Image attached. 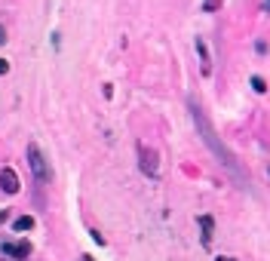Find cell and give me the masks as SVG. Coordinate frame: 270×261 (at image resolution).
Instances as JSON below:
<instances>
[{
    "label": "cell",
    "instance_id": "obj_1",
    "mask_svg": "<svg viewBox=\"0 0 270 261\" xmlns=\"http://www.w3.org/2000/svg\"><path fill=\"white\" fill-rule=\"evenodd\" d=\"M190 114H193V123H196V129H200V135H203V142L209 145V151L215 154V157H218V163L230 172V175L233 178H237L243 187L249 184V178H246V169L240 166V160H237V157H233L230 154V148L221 142V138H218V132H215L212 129V123H209V117H206V111L200 108V104H196L193 98H190Z\"/></svg>",
    "mask_w": 270,
    "mask_h": 261
},
{
    "label": "cell",
    "instance_id": "obj_2",
    "mask_svg": "<svg viewBox=\"0 0 270 261\" xmlns=\"http://www.w3.org/2000/svg\"><path fill=\"white\" fill-rule=\"evenodd\" d=\"M28 166H31V175L37 184H49L52 181V169H49V160L43 157V151L37 145L28 148Z\"/></svg>",
    "mask_w": 270,
    "mask_h": 261
},
{
    "label": "cell",
    "instance_id": "obj_3",
    "mask_svg": "<svg viewBox=\"0 0 270 261\" xmlns=\"http://www.w3.org/2000/svg\"><path fill=\"white\" fill-rule=\"evenodd\" d=\"M138 166H141V172H145L148 178H154L157 172H160V157H157V151H151L148 145H138Z\"/></svg>",
    "mask_w": 270,
    "mask_h": 261
},
{
    "label": "cell",
    "instance_id": "obj_4",
    "mask_svg": "<svg viewBox=\"0 0 270 261\" xmlns=\"http://www.w3.org/2000/svg\"><path fill=\"white\" fill-rule=\"evenodd\" d=\"M3 255H9V258H28L31 255V243L28 240H19V243H3Z\"/></svg>",
    "mask_w": 270,
    "mask_h": 261
},
{
    "label": "cell",
    "instance_id": "obj_5",
    "mask_svg": "<svg viewBox=\"0 0 270 261\" xmlns=\"http://www.w3.org/2000/svg\"><path fill=\"white\" fill-rule=\"evenodd\" d=\"M0 187H3L6 194H19V187H22V184H19V175H15V169L6 166L3 172H0Z\"/></svg>",
    "mask_w": 270,
    "mask_h": 261
},
{
    "label": "cell",
    "instance_id": "obj_6",
    "mask_svg": "<svg viewBox=\"0 0 270 261\" xmlns=\"http://www.w3.org/2000/svg\"><path fill=\"white\" fill-rule=\"evenodd\" d=\"M200 228H203V246H212V228H215L212 215H200Z\"/></svg>",
    "mask_w": 270,
    "mask_h": 261
},
{
    "label": "cell",
    "instance_id": "obj_7",
    "mask_svg": "<svg viewBox=\"0 0 270 261\" xmlns=\"http://www.w3.org/2000/svg\"><path fill=\"white\" fill-rule=\"evenodd\" d=\"M12 228H15V231H31V228H34V218H31V215H22V218L12 221Z\"/></svg>",
    "mask_w": 270,
    "mask_h": 261
},
{
    "label": "cell",
    "instance_id": "obj_8",
    "mask_svg": "<svg viewBox=\"0 0 270 261\" xmlns=\"http://www.w3.org/2000/svg\"><path fill=\"white\" fill-rule=\"evenodd\" d=\"M252 89H255V92H264L267 86H264V80H261V77H252Z\"/></svg>",
    "mask_w": 270,
    "mask_h": 261
},
{
    "label": "cell",
    "instance_id": "obj_9",
    "mask_svg": "<svg viewBox=\"0 0 270 261\" xmlns=\"http://www.w3.org/2000/svg\"><path fill=\"white\" fill-rule=\"evenodd\" d=\"M221 6V0H206V3H203V9L206 12H212V9H218Z\"/></svg>",
    "mask_w": 270,
    "mask_h": 261
},
{
    "label": "cell",
    "instance_id": "obj_10",
    "mask_svg": "<svg viewBox=\"0 0 270 261\" xmlns=\"http://www.w3.org/2000/svg\"><path fill=\"white\" fill-rule=\"evenodd\" d=\"M6 71H9V62H6V59H0V74H6Z\"/></svg>",
    "mask_w": 270,
    "mask_h": 261
},
{
    "label": "cell",
    "instance_id": "obj_11",
    "mask_svg": "<svg viewBox=\"0 0 270 261\" xmlns=\"http://www.w3.org/2000/svg\"><path fill=\"white\" fill-rule=\"evenodd\" d=\"M0 43H6V28L0 25Z\"/></svg>",
    "mask_w": 270,
    "mask_h": 261
},
{
    "label": "cell",
    "instance_id": "obj_12",
    "mask_svg": "<svg viewBox=\"0 0 270 261\" xmlns=\"http://www.w3.org/2000/svg\"><path fill=\"white\" fill-rule=\"evenodd\" d=\"M264 12H270V0H264Z\"/></svg>",
    "mask_w": 270,
    "mask_h": 261
},
{
    "label": "cell",
    "instance_id": "obj_13",
    "mask_svg": "<svg viewBox=\"0 0 270 261\" xmlns=\"http://www.w3.org/2000/svg\"><path fill=\"white\" fill-rule=\"evenodd\" d=\"M215 261H224V258H215Z\"/></svg>",
    "mask_w": 270,
    "mask_h": 261
}]
</instances>
